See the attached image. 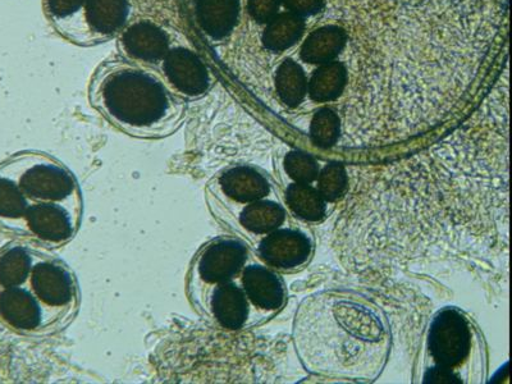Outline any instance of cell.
<instances>
[{
  "label": "cell",
  "instance_id": "83f0119b",
  "mask_svg": "<svg viewBox=\"0 0 512 384\" xmlns=\"http://www.w3.org/2000/svg\"><path fill=\"white\" fill-rule=\"evenodd\" d=\"M291 13L297 16L306 17L317 15L323 9V0H281Z\"/></svg>",
  "mask_w": 512,
  "mask_h": 384
},
{
  "label": "cell",
  "instance_id": "7402d4cb",
  "mask_svg": "<svg viewBox=\"0 0 512 384\" xmlns=\"http://www.w3.org/2000/svg\"><path fill=\"white\" fill-rule=\"evenodd\" d=\"M288 207L309 222H318L326 216V200L317 189L308 184H292L286 191Z\"/></svg>",
  "mask_w": 512,
  "mask_h": 384
},
{
  "label": "cell",
  "instance_id": "ba28073f",
  "mask_svg": "<svg viewBox=\"0 0 512 384\" xmlns=\"http://www.w3.org/2000/svg\"><path fill=\"white\" fill-rule=\"evenodd\" d=\"M191 304L228 331H239L250 319V301L236 280L205 288L191 300Z\"/></svg>",
  "mask_w": 512,
  "mask_h": 384
},
{
  "label": "cell",
  "instance_id": "44dd1931",
  "mask_svg": "<svg viewBox=\"0 0 512 384\" xmlns=\"http://www.w3.org/2000/svg\"><path fill=\"white\" fill-rule=\"evenodd\" d=\"M347 71L340 62H328L315 71L309 82V95L314 102L326 103L336 100L344 93Z\"/></svg>",
  "mask_w": 512,
  "mask_h": 384
},
{
  "label": "cell",
  "instance_id": "cb8c5ba5",
  "mask_svg": "<svg viewBox=\"0 0 512 384\" xmlns=\"http://www.w3.org/2000/svg\"><path fill=\"white\" fill-rule=\"evenodd\" d=\"M340 132V117L333 109L322 108L314 114L312 126H310V136H312L313 143L319 148H332L340 139Z\"/></svg>",
  "mask_w": 512,
  "mask_h": 384
},
{
  "label": "cell",
  "instance_id": "4fadbf2b",
  "mask_svg": "<svg viewBox=\"0 0 512 384\" xmlns=\"http://www.w3.org/2000/svg\"><path fill=\"white\" fill-rule=\"evenodd\" d=\"M122 48L132 61L145 63L162 62L171 44L167 32L150 21H140L123 31Z\"/></svg>",
  "mask_w": 512,
  "mask_h": 384
},
{
  "label": "cell",
  "instance_id": "30bf717a",
  "mask_svg": "<svg viewBox=\"0 0 512 384\" xmlns=\"http://www.w3.org/2000/svg\"><path fill=\"white\" fill-rule=\"evenodd\" d=\"M163 79L184 99H195L210 88L208 68L198 54L186 48L169 49L162 61Z\"/></svg>",
  "mask_w": 512,
  "mask_h": 384
},
{
  "label": "cell",
  "instance_id": "4316f807",
  "mask_svg": "<svg viewBox=\"0 0 512 384\" xmlns=\"http://www.w3.org/2000/svg\"><path fill=\"white\" fill-rule=\"evenodd\" d=\"M281 0H248L250 16L259 24H268L277 16Z\"/></svg>",
  "mask_w": 512,
  "mask_h": 384
},
{
  "label": "cell",
  "instance_id": "277c9868",
  "mask_svg": "<svg viewBox=\"0 0 512 384\" xmlns=\"http://www.w3.org/2000/svg\"><path fill=\"white\" fill-rule=\"evenodd\" d=\"M249 250L244 242L236 239L210 241L192 260L187 278V294L190 301L205 288L236 280L248 264Z\"/></svg>",
  "mask_w": 512,
  "mask_h": 384
},
{
  "label": "cell",
  "instance_id": "8992f818",
  "mask_svg": "<svg viewBox=\"0 0 512 384\" xmlns=\"http://www.w3.org/2000/svg\"><path fill=\"white\" fill-rule=\"evenodd\" d=\"M29 286L48 309L61 314L68 322L76 317L80 305L79 283L62 260L41 254L32 268Z\"/></svg>",
  "mask_w": 512,
  "mask_h": 384
},
{
  "label": "cell",
  "instance_id": "ac0fdd59",
  "mask_svg": "<svg viewBox=\"0 0 512 384\" xmlns=\"http://www.w3.org/2000/svg\"><path fill=\"white\" fill-rule=\"evenodd\" d=\"M285 209L269 200H256L245 204L237 214L239 226L251 235H268L285 221Z\"/></svg>",
  "mask_w": 512,
  "mask_h": 384
},
{
  "label": "cell",
  "instance_id": "5b68a950",
  "mask_svg": "<svg viewBox=\"0 0 512 384\" xmlns=\"http://www.w3.org/2000/svg\"><path fill=\"white\" fill-rule=\"evenodd\" d=\"M0 320L20 335L31 337L54 335L71 323L41 304L29 283L0 288Z\"/></svg>",
  "mask_w": 512,
  "mask_h": 384
},
{
  "label": "cell",
  "instance_id": "3957f363",
  "mask_svg": "<svg viewBox=\"0 0 512 384\" xmlns=\"http://www.w3.org/2000/svg\"><path fill=\"white\" fill-rule=\"evenodd\" d=\"M0 175L15 181L32 203L82 208L79 182L64 164L43 153H21L0 163Z\"/></svg>",
  "mask_w": 512,
  "mask_h": 384
},
{
  "label": "cell",
  "instance_id": "2e32d148",
  "mask_svg": "<svg viewBox=\"0 0 512 384\" xmlns=\"http://www.w3.org/2000/svg\"><path fill=\"white\" fill-rule=\"evenodd\" d=\"M32 205L11 178L0 175V228L26 237V217Z\"/></svg>",
  "mask_w": 512,
  "mask_h": 384
},
{
  "label": "cell",
  "instance_id": "f1b7e54d",
  "mask_svg": "<svg viewBox=\"0 0 512 384\" xmlns=\"http://www.w3.org/2000/svg\"><path fill=\"white\" fill-rule=\"evenodd\" d=\"M425 382L427 383H460L459 377L456 376L451 369L437 367L431 370H428V373L425 374Z\"/></svg>",
  "mask_w": 512,
  "mask_h": 384
},
{
  "label": "cell",
  "instance_id": "9a60e30c",
  "mask_svg": "<svg viewBox=\"0 0 512 384\" xmlns=\"http://www.w3.org/2000/svg\"><path fill=\"white\" fill-rule=\"evenodd\" d=\"M196 18L201 30L214 40L231 34L240 15V0H196Z\"/></svg>",
  "mask_w": 512,
  "mask_h": 384
},
{
  "label": "cell",
  "instance_id": "52a82bcc",
  "mask_svg": "<svg viewBox=\"0 0 512 384\" xmlns=\"http://www.w3.org/2000/svg\"><path fill=\"white\" fill-rule=\"evenodd\" d=\"M81 216V207L32 203L26 217V237L48 248H61L76 236Z\"/></svg>",
  "mask_w": 512,
  "mask_h": 384
},
{
  "label": "cell",
  "instance_id": "9c48e42d",
  "mask_svg": "<svg viewBox=\"0 0 512 384\" xmlns=\"http://www.w3.org/2000/svg\"><path fill=\"white\" fill-rule=\"evenodd\" d=\"M472 335L465 318L457 310L446 309L434 318L428 347L438 367L452 369L468 358Z\"/></svg>",
  "mask_w": 512,
  "mask_h": 384
},
{
  "label": "cell",
  "instance_id": "7c38bea8",
  "mask_svg": "<svg viewBox=\"0 0 512 384\" xmlns=\"http://www.w3.org/2000/svg\"><path fill=\"white\" fill-rule=\"evenodd\" d=\"M310 253L312 244L308 237L294 230L273 231L258 246L263 262L281 269L300 267L309 259Z\"/></svg>",
  "mask_w": 512,
  "mask_h": 384
},
{
  "label": "cell",
  "instance_id": "6da1fadb",
  "mask_svg": "<svg viewBox=\"0 0 512 384\" xmlns=\"http://www.w3.org/2000/svg\"><path fill=\"white\" fill-rule=\"evenodd\" d=\"M91 105L111 125L139 139H162L182 126L185 99L143 64L108 61L90 81Z\"/></svg>",
  "mask_w": 512,
  "mask_h": 384
},
{
  "label": "cell",
  "instance_id": "7a4b0ae2",
  "mask_svg": "<svg viewBox=\"0 0 512 384\" xmlns=\"http://www.w3.org/2000/svg\"><path fill=\"white\" fill-rule=\"evenodd\" d=\"M45 9L56 30L72 43H104L126 26L130 0H45Z\"/></svg>",
  "mask_w": 512,
  "mask_h": 384
},
{
  "label": "cell",
  "instance_id": "5bb4252c",
  "mask_svg": "<svg viewBox=\"0 0 512 384\" xmlns=\"http://www.w3.org/2000/svg\"><path fill=\"white\" fill-rule=\"evenodd\" d=\"M240 285L254 308L277 310L285 303L283 282L263 265L246 264L240 273Z\"/></svg>",
  "mask_w": 512,
  "mask_h": 384
},
{
  "label": "cell",
  "instance_id": "603a6c76",
  "mask_svg": "<svg viewBox=\"0 0 512 384\" xmlns=\"http://www.w3.org/2000/svg\"><path fill=\"white\" fill-rule=\"evenodd\" d=\"M276 88L282 102L287 107H297L308 93V81H306L303 68L292 59H286L278 68Z\"/></svg>",
  "mask_w": 512,
  "mask_h": 384
},
{
  "label": "cell",
  "instance_id": "484cf974",
  "mask_svg": "<svg viewBox=\"0 0 512 384\" xmlns=\"http://www.w3.org/2000/svg\"><path fill=\"white\" fill-rule=\"evenodd\" d=\"M287 175L297 184H310L318 177L319 166L312 155L303 152H290L285 158Z\"/></svg>",
  "mask_w": 512,
  "mask_h": 384
},
{
  "label": "cell",
  "instance_id": "8fae6325",
  "mask_svg": "<svg viewBox=\"0 0 512 384\" xmlns=\"http://www.w3.org/2000/svg\"><path fill=\"white\" fill-rule=\"evenodd\" d=\"M271 185L267 177L250 166L227 168L208 186V198L245 205L267 198Z\"/></svg>",
  "mask_w": 512,
  "mask_h": 384
},
{
  "label": "cell",
  "instance_id": "e0dca14e",
  "mask_svg": "<svg viewBox=\"0 0 512 384\" xmlns=\"http://www.w3.org/2000/svg\"><path fill=\"white\" fill-rule=\"evenodd\" d=\"M40 256L41 253L30 246L17 244L0 251V288L27 285L32 268Z\"/></svg>",
  "mask_w": 512,
  "mask_h": 384
},
{
  "label": "cell",
  "instance_id": "d6986e66",
  "mask_svg": "<svg viewBox=\"0 0 512 384\" xmlns=\"http://www.w3.org/2000/svg\"><path fill=\"white\" fill-rule=\"evenodd\" d=\"M347 34L338 26H326L309 35L301 48V58L312 64L332 62L345 48Z\"/></svg>",
  "mask_w": 512,
  "mask_h": 384
},
{
  "label": "cell",
  "instance_id": "d4e9b609",
  "mask_svg": "<svg viewBox=\"0 0 512 384\" xmlns=\"http://www.w3.org/2000/svg\"><path fill=\"white\" fill-rule=\"evenodd\" d=\"M347 189L346 169L340 163H329L319 175L318 191L326 201L340 199Z\"/></svg>",
  "mask_w": 512,
  "mask_h": 384
},
{
  "label": "cell",
  "instance_id": "ffe728a7",
  "mask_svg": "<svg viewBox=\"0 0 512 384\" xmlns=\"http://www.w3.org/2000/svg\"><path fill=\"white\" fill-rule=\"evenodd\" d=\"M304 30V17L291 12L281 13L268 22L263 34L264 47L272 52H283L300 40Z\"/></svg>",
  "mask_w": 512,
  "mask_h": 384
}]
</instances>
